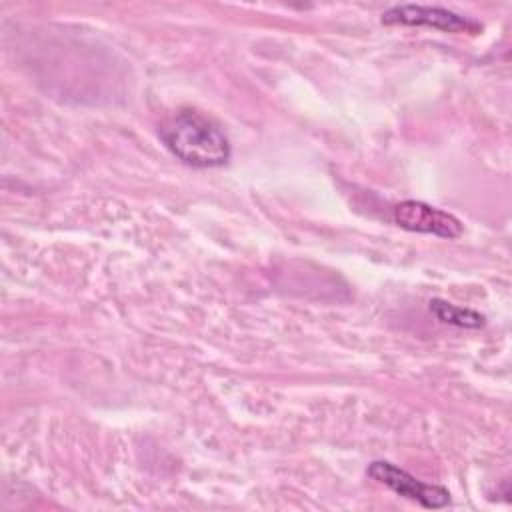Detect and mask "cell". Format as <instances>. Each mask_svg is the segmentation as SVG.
Wrapping results in <instances>:
<instances>
[{
  "label": "cell",
  "mask_w": 512,
  "mask_h": 512,
  "mask_svg": "<svg viewBox=\"0 0 512 512\" xmlns=\"http://www.w3.org/2000/svg\"><path fill=\"white\" fill-rule=\"evenodd\" d=\"M158 136L180 162L192 168H218L232 156L220 124L192 108L170 114L160 124Z\"/></svg>",
  "instance_id": "obj_1"
},
{
  "label": "cell",
  "mask_w": 512,
  "mask_h": 512,
  "mask_svg": "<svg viewBox=\"0 0 512 512\" xmlns=\"http://www.w3.org/2000/svg\"><path fill=\"white\" fill-rule=\"evenodd\" d=\"M382 24H402V26H426L452 34H478L482 24L474 18L458 14L442 6H422V4H400L382 12Z\"/></svg>",
  "instance_id": "obj_2"
},
{
  "label": "cell",
  "mask_w": 512,
  "mask_h": 512,
  "mask_svg": "<svg viewBox=\"0 0 512 512\" xmlns=\"http://www.w3.org/2000/svg\"><path fill=\"white\" fill-rule=\"evenodd\" d=\"M366 472L370 478L384 484L398 496L418 502L424 508H444L450 504V492L444 486L420 482L418 478L388 460H374Z\"/></svg>",
  "instance_id": "obj_3"
},
{
  "label": "cell",
  "mask_w": 512,
  "mask_h": 512,
  "mask_svg": "<svg viewBox=\"0 0 512 512\" xmlns=\"http://www.w3.org/2000/svg\"><path fill=\"white\" fill-rule=\"evenodd\" d=\"M392 220L396 226L408 230V232H418V234H432L438 238H458L464 232L462 222L436 206H430L422 200H404L398 202L392 208Z\"/></svg>",
  "instance_id": "obj_4"
},
{
  "label": "cell",
  "mask_w": 512,
  "mask_h": 512,
  "mask_svg": "<svg viewBox=\"0 0 512 512\" xmlns=\"http://www.w3.org/2000/svg\"><path fill=\"white\" fill-rule=\"evenodd\" d=\"M430 312L444 324L450 326H458V328H480L486 324L484 314L472 310V308H464V306H456L450 304L442 298H432L430 300Z\"/></svg>",
  "instance_id": "obj_5"
}]
</instances>
